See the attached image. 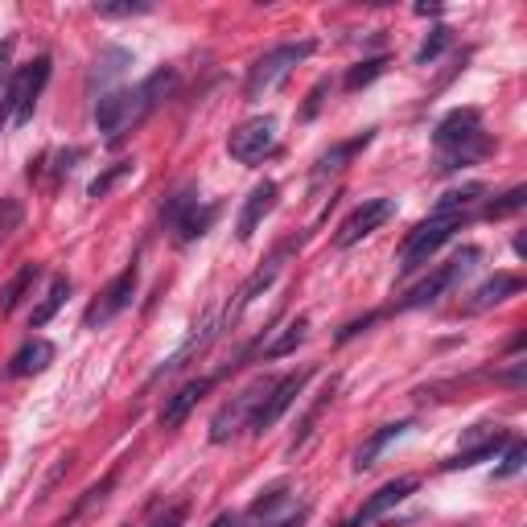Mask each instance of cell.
I'll use <instances>...</instances> for the list:
<instances>
[{
    "instance_id": "6da1fadb",
    "label": "cell",
    "mask_w": 527,
    "mask_h": 527,
    "mask_svg": "<svg viewBox=\"0 0 527 527\" xmlns=\"http://www.w3.org/2000/svg\"><path fill=\"white\" fill-rule=\"evenodd\" d=\"M173 87H178V70L161 66V70H153V75L145 83H136V87L103 91L95 99V128L108 136L112 145H120L128 132H136L173 95Z\"/></svg>"
},
{
    "instance_id": "7a4b0ae2",
    "label": "cell",
    "mask_w": 527,
    "mask_h": 527,
    "mask_svg": "<svg viewBox=\"0 0 527 527\" xmlns=\"http://www.w3.org/2000/svg\"><path fill=\"white\" fill-rule=\"evenodd\" d=\"M433 145L441 153V169H462V165H474L490 153V136L482 132V120L474 108L466 112H449L437 132H433Z\"/></svg>"
},
{
    "instance_id": "3957f363",
    "label": "cell",
    "mask_w": 527,
    "mask_h": 527,
    "mask_svg": "<svg viewBox=\"0 0 527 527\" xmlns=\"http://www.w3.org/2000/svg\"><path fill=\"white\" fill-rule=\"evenodd\" d=\"M462 223H466V215H449V210H437V206H433V215L404 239V248H400V272L412 276L416 268H425L429 256H433L437 248H445V243L453 239V231H458Z\"/></svg>"
},
{
    "instance_id": "277c9868",
    "label": "cell",
    "mask_w": 527,
    "mask_h": 527,
    "mask_svg": "<svg viewBox=\"0 0 527 527\" xmlns=\"http://www.w3.org/2000/svg\"><path fill=\"white\" fill-rule=\"evenodd\" d=\"M313 50H318V42H289V46H276L264 58H256L252 70H248V79H243V99H264L272 87L285 83L289 70L297 62H305Z\"/></svg>"
},
{
    "instance_id": "5b68a950",
    "label": "cell",
    "mask_w": 527,
    "mask_h": 527,
    "mask_svg": "<svg viewBox=\"0 0 527 527\" xmlns=\"http://www.w3.org/2000/svg\"><path fill=\"white\" fill-rule=\"evenodd\" d=\"M46 83H50V58H46V54L33 58L29 66H21L17 75H13L9 95L0 99V108H5V116H9L17 128L29 124V116H33V108H38V99H42Z\"/></svg>"
},
{
    "instance_id": "8992f818",
    "label": "cell",
    "mask_w": 527,
    "mask_h": 527,
    "mask_svg": "<svg viewBox=\"0 0 527 527\" xmlns=\"http://www.w3.org/2000/svg\"><path fill=\"white\" fill-rule=\"evenodd\" d=\"M215 215H219V206H198V194H194V190H178V194L165 202L161 223H165L173 235H178V243H190V239H198V235L210 231Z\"/></svg>"
},
{
    "instance_id": "52a82bcc",
    "label": "cell",
    "mask_w": 527,
    "mask_h": 527,
    "mask_svg": "<svg viewBox=\"0 0 527 527\" xmlns=\"http://www.w3.org/2000/svg\"><path fill=\"white\" fill-rule=\"evenodd\" d=\"M276 120L272 116H256V120H243L231 136H227V153L239 165H260L264 157L276 153Z\"/></svg>"
},
{
    "instance_id": "ba28073f",
    "label": "cell",
    "mask_w": 527,
    "mask_h": 527,
    "mask_svg": "<svg viewBox=\"0 0 527 527\" xmlns=\"http://www.w3.org/2000/svg\"><path fill=\"white\" fill-rule=\"evenodd\" d=\"M268 388H272V379H256L252 388H243L239 396H231V404H223V408L215 412V420H210V441L223 445V441H231L239 429H248V425H252V412L260 408V400H264Z\"/></svg>"
},
{
    "instance_id": "9c48e42d",
    "label": "cell",
    "mask_w": 527,
    "mask_h": 527,
    "mask_svg": "<svg viewBox=\"0 0 527 527\" xmlns=\"http://www.w3.org/2000/svg\"><path fill=\"white\" fill-rule=\"evenodd\" d=\"M136 280H140V272H136V264H128V268L112 280V285L87 305L83 326H87V330H103L112 318H120V313L132 305V297H136Z\"/></svg>"
},
{
    "instance_id": "30bf717a",
    "label": "cell",
    "mask_w": 527,
    "mask_h": 527,
    "mask_svg": "<svg viewBox=\"0 0 527 527\" xmlns=\"http://www.w3.org/2000/svg\"><path fill=\"white\" fill-rule=\"evenodd\" d=\"M309 383V371H293V375H285V379H272V388L264 392V400H260V408L252 412V433H268L280 416H285L293 404H297V396H301V388Z\"/></svg>"
},
{
    "instance_id": "8fae6325",
    "label": "cell",
    "mask_w": 527,
    "mask_h": 527,
    "mask_svg": "<svg viewBox=\"0 0 527 527\" xmlns=\"http://www.w3.org/2000/svg\"><path fill=\"white\" fill-rule=\"evenodd\" d=\"M396 215V202L392 198H371V202H363L355 215H350L342 227H338V235H334V248H355L359 239H367V235H375L383 223H388Z\"/></svg>"
},
{
    "instance_id": "7c38bea8",
    "label": "cell",
    "mask_w": 527,
    "mask_h": 527,
    "mask_svg": "<svg viewBox=\"0 0 527 527\" xmlns=\"http://www.w3.org/2000/svg\"><path fill=\"white\" fill-rule=\"evenodd\" d=\"M470 260H478V248H466L458 260H453V264H441L433 276H425V280H420V285L396 305V309H420V305H433L445 289H453V285H458V276L470 268Z\"/></svg>"
},
{
    "instance_id": "4fadbf2b",
    "label": "cell",
    "mask_w": 527,
    "mask_h": 527,
    "mask_svg": "<svg viewBox=\"0 0 527 527\" xmlns=\"http://www.w3.org/2000/svg\"><path fill=\"white\" fill-rule=\"evenodd\" d=\"M215 379L219 375H202V379H190V383H182L173 396H165V404H161V412H157V420H161V429H178L182 420L198 408V400L215 388Z\"/></svg>"
},
{
    "instance_id": "5bb4252c",
    "label": "cell",
    "mask_w": 527,
    "mask_h": 527,
    "mask_svg": "<svg viewBox=\"0 0 527 527\" xmlns=\"http://www.w3.org/2000/svg\"><path fill=\"white\" fill-rule=\"evenodd\" d=\"M420 486V478H396V482H388V486H379L375 490V495L359 507V515H355V527H363V523H371V519H379V515H388L392 507H400L408 495H412V490Z\"/></svg>"
},
{
    "instance_id": "9a60e30c",
    "label": "cell",
    "mask_w": 527,
    "mask_h": 527,
    "mask_svg": "<svg viewBox=\"0 0 527 527\" xmlns=\"http://www.w3.org/2000/svg\"><path fill=\"white\" fill-rule=\"evenodd\" d=\"M289 252H293V243H285V248H276V252L264 260V268H256V272H252V280L239 289V301L227 309V322L235 318V313H243V309H248V305H252V301H256V297H260V293L272 285V280L280 276V264H285V256H289Z\"/></svg>"
},
{
    "instance_id": "2e32d148",
    "label": "cell",
    "mask_w": 527,
    "mask_h": 527,
    "mask_svg": "<svg viewBox=\"0 0 527 527\" xmlns=\"http://www.w3.org/2000/svg\"><path fill=\"white\" fill-rule=\"evenodd\" d=\"M276 194H280L276 182H260V186L248 194V202H243V210H239V223H235V235H239V239H252V235H256V227L264 223V215L276 206Z\"/></svg>"
},
{
    "instance_id": "e0dca14e",
    "label": "cell",
    "mask_w": 527,
    "mask_h": 527,
    "mask_svg": "<svg viewBox=\"0 0 527 527\" xmlns=\"http://www.w3.org/2000/svg\"><path fill=\"white\" fill-rule=\"evenodd\" d=\"M515 293H523V276L499 272L495 280H486V285H478V289L470 293V301L462 305V313H482V309L499 305V301H507V297H515Z\"/></svg>"
},
{
    "instance_id": "ac0fdd59",
    "label": "cell",
    "mask_w": 527,
    "mask_h": 527,
    "mask_svg": "<svg viewBox=\"0 0 527 527\" xmlns=\"http://www.w3.org/2000/svg\"><path fill=\"white\" fill-rule=\"evenodd\" d=\"M54 363V342H46V338H33V342H25L17 355L9 359V375L13 379H25V375H42L46 367Z\"/></svg>"
},
{
    "instance_id": "d6986e66",
    "label": "cell",
    "mask_w": 527,
    "mask_h": 527,
    "mask_svg": "<svg viewBox=\"0 0 527 527\" xmlns=\"http://www.w3.org/2000/svg\"><path fill=\"white\" fill-rule=\"evenodd\" d=\"M371 145V132H359L355 140H342V145H334L330 153H322L318 157V165H313V182H326L330 178V173H338L350 157H355V153H363Z\"/></svg>"
},
{
    "instance_id": "ffe728a7",
    "label": "cell",
    "mask_w": 527,
    "mask_h": 527,
    "mask_svg": "<svg viewBox=\"0 0 527 527\" xmlns=\"http://www.w3.org/2000/svg\"><path fill=\"white\" fill-rule=\"evenodd\" d=\"M408 429H412V420H396V425H383L379 433H371V437L363 441V449L355 453V470H371V466H375V458H379V453L388 449L392 441H400V437H404Z\"/></svg>"
},
{
    "instance_id": "44dd1931",
    "label": "cell",
    "mask_w": 527,
    "mask_h": 527,
    "mask_svg": "<svg viewBox=\"0 0 527 527\" xmlns=\"http://www.w3.org/2000/svg\"><path fill=\"white\" fill-rule=\"evenodd\" d=\"M42 276V264H21V272L5 285V293H0V318H9V313L29 297V289H33V280Z\"/></svg>"
},
{
    "instance_id": "7402d4cb",
    "label": "cell",
    "mask_w": 527,
    "mask_h": 527,
    "mask_svg": "<svg viewBox=\"0 0 527 527\" xmlns=\"http://www.w3.org/2000/svg\"><path fill=\"white\" fill-rule=\"evenodd\" d=\"M503 445H507V433H499V429H495V433H490L482 445L462 449L458 458H449V462H445V470H470V466H478V462H486V458H495V453H499Z\"/></svg>"
},
{
    "instance_id": "603a6c76",
    "label": "cell",
    "mask_w": 527,
    "mask_h": 527,
    "mask_svg": "<svg viewBox=\"0 0 527 527\" xmlns=\"http://www.w3.org/2000/svg\"><path fill=\"white\" fill-rule=\"evenodd\" d=\"M66 293H70V280H66V276H54V285H50V293H46V297L38 301V309L29 313V326H33V330H42V326H46V322L54 318V313L62 309Z\"/></svg>"
},
{
    "instance_id": "cb8c5ba5",
    "label": "cell",
    "mask_w": 527,
    "mask_h": 527,
    "mask_svg": "<svg viewBox=\"0 0 527 527\" xmlns=\"http://www.w3.org/2000/svg\"><path fill=\"white\" fill-rule=\"evenodd\" d=\"M305 334H309V322H305V318L289 322L285 330H280V338H276V342H268V346H264V359H285V355H293V350L305 342Z\"/></svg>"
},
{
    "instance_id": "d4e9b609",
    "label": "cell",
    "mask_w": 527,
    "mask_h": 527,
    "mask_svg": "<svg viewBox=\"0 0 527 527\" xmlns=\"http://www.w3.org/2000/svg\"><path fill=\"white\" fill-rule=\"evenodd\" d=\"M132 165H136V161H116V165H108V169H103L99 178L87 186V198H108V190H112L120 178H128Z\"/></svg>"
},
{
    "instance_id": "484cf974",
    "label": "cell",
    "mask_w": 527,
    "mask_h": 527,
    "mask_svg": "<svg viewBox=\"0 0 527 527\" xmlns=\"http://www.w3.org/2000/svg\"><path fill=\"white\" fill-rule=\"evenodd\" d=\"M153 13L149 0H120V5H112V0H95V17H145Z\"/></svg>"
},
{
    "instance_id": "4316f807",
    "label": "cell",
    "mask_w": 527,
    "mask_h": 527,
    "mask_svg": "<svg viewBox=\"0 0 527 527\" xmlns=\"http://www.w3.org/2000/svg\"><path fill=\"white\" fill-rule=\"evenodd\" d=\"M383 66H388V58H367L359 66H350V75H346V91H359L367 83H375L383 75Z\"/></svg>"
},
{
    "instance_id": "83f0119b",
    "label": "cell",
    "mask_w": 527,
    "mask_h": 527,
    "mask_svg": "<svg viewBox=\"0 0 527 527\" xmlns=\"http://www.w3.org/2000/svg\"><path fill=\"white\" fill-rule=\"evenodd\" d=\"M21 219H25L21 198H0V248H5L9 235L21 227Z\"/></svg>"
},
{
    "instance_id": "f1b7e54d",
    "label": "cell",
    "mask_w": 527,
    "mask_h": 527,
    "mask_svg": "<svg viewBox=\"0 0 527 527\" xmlns=\"http://www.w3.org/2000/svg\"><path fill=\"white\" fill-rule=\"evenodd\" d=\"M523 202H527V190L515 186V190L499 194L495 202H486V219H507V215H515V210H523Z\"/></svg>"
},
{
    "instance_id": "f546056e",
    "label": "cell",
    "mask_w": 527,
    "mask_h": 527,
    "mask_svg": "<svg viewBox=\"0 0 527 527\" xmlns=\"http://www.w3.org/2000/svg\"><path fill=\"white\" fill-rule=\"evenodd\" d=\"M449 42H453V33H449L445 25H437V29L429 33V38H425V46L416 50V62H420V66H429V62H437V58H441V54L449 50Z\"/></svg>"
},
{
    "instance_id": "4dcf8cb0",
    "label": "cell",
    "mask_w": 527,
    "mask_h": 527,
    "mask_svg": "<svg viewBox=\"0 0 527 527\" xmlns=\"http://www.w3.org/2000/svg\"><path fill=\"white\" fill-rule=\"evenodd\" d=\"M330 400H334V383H330V388H326V392L318 396V404H313V408L305 412V420H301V429H297V437H293V453H297V449H301V445L309 441V433H313V420H318V416H322V408H326Z\"/></svg>"
},
{
    "instance_id": "1f68e13d",
    "label": "cell",
    "mask_w": 527,
    "mask_h": 527,
    "mask_svg": "<svg viewBox=\"0 0 527 527\" xmlns=\"http://www.w3.org/2000/svg\"><path fill=\"white\" fill-rule=\"evenodd\" d=\"M276 507H289V490H285V486H276V490H268V495H260V499L248 507V515L264 519V515H272Z\"/></svg>"
},
{
    "instance_id": "d6a6232c",
    "label": "cell",
    "mask_w": 527,
    "mask_h": 527,
    "mask_svg": "<svg viewBox=\"0 0 527 527\" xmlns=\"http://www.w3.org/2000/svg\"><path fill=\"white\" fill-rule=\"evenodd\" d=\"M523 458H527V449L515 441V445L507 449V458H503V466H499L495 474H499V478H511V474H519V470H523Z\"/></svg>"
},
{
    "instance_id": "836d02e7",
    "label": "cell",
    "mask_w": 527,
    "mask_h": 527,
    "mask_svg": "<svg viewBox=\"0 0 527 527\" xmlns=\"http://www.w3.org/2000/svg\"><path fill=\"white\" fill-rule=\"evenodd\" d=\"M326 91H330V83H318V87L309 91V103H305V112H301L305 120H313V116H318V108H322V95H326Z\"/></svg>"
},
{
    "instance_id": "e575fe53",
    "label": "cell",
    "mask_w": 527,
    "mask_h": 527,
    "mask_svg": "<svg viewBox=\"0 0 527 527\" xmlns=\"http://www.w3.org/2000/svg\"><path fill=\"white\" fill-rule=\"evenodd\" d=\"M182 519H186V507H173V511H165V519H157L153 527H182Z\"/></svg>"
},
{
    "instance_id": "d590c367",
    "label": "cell",
    "mask_w": 527,
    "mask_h": 527,
    "mask_svg": "<svg viewBox=\"0 0 527 527\" xmlns=\"http://www.w3.org/2000/svg\"><path fill=\"white\" fill-rule=\"evenodd\" d=\"M9 50H13V42L0 46V79H5V70H9Z\"/></svg>"
},
{
    "instance_id": "8d00e7d4",
    "label": "cell",
    "mask_w": 527,
    "mask_h": 527,
    "mask_svg": "<svg viewBox=\"0 0 527 527\" xmlns=\"http://www.w3.org/2000/svg\"><path fill=\"white\" fill-rule=\"evenodd\" d=\"M210 527H239V519H235V515H219V519L210 523Z\"/></svg>"
},
{
    "instance_id": "74e56055",
    "label": "cell",
    "mask_w": 527,
    "mask_h": 527,
    "mask_svg": "<svg viewBox=\"0 0 527 527\" xmlns=\"http://www.w3.org/2000/svg\"><path fill=\"white\" fill-rule=\"evenodd\" d=\"M301 523V515H289V519H280V523H272V527H297Z\"/></svg>"
},
{
    "instance_id": "f35d334b",
    "label": "cell",
    "mask_w": 527,
    "mask_h": 527,
    "mask_svg": "<svg viewBox=\"0 0 527 527\" xmlns=\"http://www.w3.org/2000/svg\"><path fill=\"white\" fill-rule=\"evenodd\" d=\"M5 120H9V116H5V108H0V124H5Z\"/></svg>"
},
{
    "instance_id": "ab89813d",
    "label": "cell",
    "mask_w": 527,
    "mask_h": 527,
    "mask_svg": "<svg viewBox=\"0 0 527 527\" xmlns=\"http://www.w3.org/2000/svg\"><path fill=\"white\" fill-rule=\"evenodd\" d=\"M338 527H355V519H350V523H338Z\"/></svg>"
}]
</instances>
